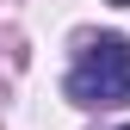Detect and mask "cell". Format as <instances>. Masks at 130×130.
<instances>
[{
	"label": "cell",
	"mask_w": 130,
	"mask_h": 130,
	"mask_svg": "<svg viewBox=\"0 0 130 130\" xmlns=\"http://www.w3.org/2000/svg\"><path fill=\"white\" fill-rule=\"evenodd\" d=\"M68 99L74 105H124L130 99V37L105 31V37H87L68 68Z\"/></svg>",
	"instance_id": "1"
},
{
	"label": "cell",
	"mask_w": 130,
	"mask_h": 130,
	"mask_svg": "<svg viewBox=\"0 0 130 130\" xmlns=\"http://www.w3.org/2000/svg\"><path fill=\"white\" fill-rule=\"evenodd\" d=\"M118 6H130V0H118Z\"/></svg>",
	"instance_id": "2"
},
{
	"label": "cell",
	"mask_w": 130,
	"mask_h": 130,
	"mask_svg": "<svg viewBox=\"0 0 130 130\" xmlns=\"http://www.w3.org/2000/svg\"><path fill=\"white\" fill-rule=\"evenodd\" d=\"M124 130H130V124H124Z\"/></svg>",
	"instance_id": "3"
}]
</instances>
